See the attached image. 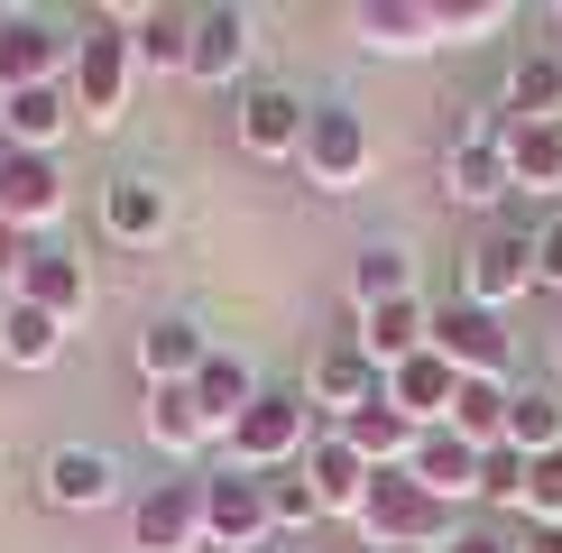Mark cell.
I'll return each instance as SVG.
<instances>
[{
	"mask_svg": "<svg viewBox=\"0 0 562 553\" xmlns=\"http://www.w3.org/2000/svg\"><path fill=\"white\" fill-rule=\"evenodd\" d=\"M130 83H138L130 10H92V19H75V75H65V92H75V121H83V129H121Z\"/></svg>",
	"mask_w": 562,
	"mask_h": 553,
	"instance_id": "cell-1",
	"label": "cell"
},
{
	"mask_svg": "<svg viewBox=\"0 0 562 553\" xmlns=\"http://www.w3.org/2000/svg\"><path fill=\"white\" fill-rule=\"evenodd\" d=\"M350 526H360V544H369V553H442V544L461 535V526H452V507H442L415 471H379Z\"/></svg>",
	"mask_w": 562,
	"mask_h": 553,
	"instance_id": "cell-2",
	"label": "cell"
},
{
	"mask_svg": "<svg viewBox=\"0 0 562 553\" xmlns=\"http://www.w3.org/2000/svg\"><path fill=\"white\" fill-rule=\"evenodd\" d=\"M442 194H452L461 213H498V203L517 194V167H507V102L471 111V129L442 148Z\"/></svg>",
	"mask_w": 562,
	"mask_h": 553,
	"instance_id": "cell-3",
	"label": "cell"
},
{
	"mask_svg": "<svg viewBox=\"0 0 562 553\" xmlns=\"http://www.w3.org/2000/svg\"><path fill=\"white\" fill-rule=\"evenodd\" d=\"M222 443H231V471H259V479L295 471V461L314 452V406H304V387H259V406H249Z\"/></svg>",
	"mask_w": 562,
	"mask_h": 553,
	"instance_id": "cell-4",
	"label": "cell"
},
{
	"mask_svg": "<svg viewBox=\"0 0 562 553\" xmlns=\"http://www.w3.org/2000/svg\"><path fill=\"white\" fill-rule=\"evenodd\" d=\"M295 167H304V184H314V194H360L369 167H379V138H369V121H360L350 102H314Z\"/></svg>",
	"mask_w": 562,
	"mask_h": 553,
	"instance_id": "cell-5",
	"label": "cell"
},
{
	"mask_svg": "<svg viewBox=\"0 0 562 553\" xmlns=\"http://www.w3.org/2000/svg\"><path fill=\"white\" fill-rule=\"evenodd\" d=\"M75 75V29L46 10H0V102Z\"/></svg>",
	"mask_w": 562,
	"mask_h": 553,
	"instance_id": "cell-6",
	"label": "cell"
},
{
	"mask_svg": "<svg viewBox=\"0 0 562 553\" xmlns=\"http://www.w3.org/2000/svg\"><path fill=\"white\" fill-rule=\"evenodd\" d=\"M203 544L213 553H268L277 544V517H268V479L259 471H222L203 479Z\"/></svg>",
	"mask_w": 562,
	"mask_h": 553,
	"instance_id": "cell-7",
	"label": "cell"
},
{
	"mask_svg": "<svg viewBox=\"0 0 562 553\" xmlns=\"http://www.w3.org/2000/svg\"><path fill=\"white\" fill-rule=\"evenodd\" d=\"M526 286H535V230H526V222L480 230V249L461 259V295H471V305H488V314H507Z\"/></svg>",
	"mask_w": 562,
	"mask_h": 553,
	"instance_id": "cell-8",
	"label": "cell"
},
{
	"mask_svg": "<svg viewBox=\"0 0 562 553\" xmlns=\"http://www.w3.org/2000/svg\"><path fill=\"white\" fill-rule=\"evenodd\" d=\"M37 498L56 517H92V507H121V461L102 443H56L37 461Z\"/></svg>",
	"mask_w": 562,
	"mask_h": 553,
	"instance_id": "cell-9",
	"label": "cell"
},
{
	"mask_svg": "<svg viewBox=\"0 0 562 553\" xmlns=\"http://www.w3.org/2000/svg\"><path fill=\"white\" fill-rule=\"evenodd\" d=\"M434 351L461 369V379H507V360H517V341H507V323L471 305V295H452V305H434Z\"/></svg>",
	"mask_w": 562,
	"mask_h": 553,
	"instance_id": "cell-10",
	"label": "cell"
},
{
	"mask_svg": "<svg viewBox=\"0 0 562 553\" xmlns=\"http://www.w3.org/2000/svg\"><path fill=\"white\" fill-rule=\"evenodd\" d=\"M130 544L138 553H203V479H157L130 498Z\"/></svg>",
	"mask_w": 562,
	"mask_h": 553,
	"instance_id": "cell-11",
	"label": "cell"
},
{
	"mask_svg": "<svg viewBox=\"0 0 562 553\" xmlns=\"http://www.w3.org/2000/svg\"><path fill=\"white\" fill-rule=\"evenodd\" d=\"M0 222L29 230V240H56V222H65V167L56 157L0 148Z\"/></svg>",
	"mask_w": 562,
	"mask_h": 553,
	"instance_id": "cell-12",
	"label": "cell"
},
{
	"mask_svg": "<svg viewBox=\"0 0 562 553\" xmlns=\"http://www.w3.org/2000/svg\"><path fill=\"white\" fill-rule=\"evenodd\" d=\"M387 397V369L360 351V341H333V351H314V379H304V406L333 415V425H350L360 406Z\"/></svg>",
	"mask_w": 562,
	"mask_h": 553,
	"instance_id": "cell-13",
	"label": "cell"
},
{
	"mask_svg": "<svg viewBox=\"0 0 562 553\" xmlns=\"http://www.w3.org/2000/svg\"><path fill=\"white\" fill-rule=\"evenodd\" d=\"M19 295L75 332V323L92 314V268H83V249H75V240H37V249H29V276H19Z\"/></svg>",
	"mask_w": 562,
	"mask_h": 553,
	"instance_id": "cell-14",
	"label": "cell"
},
{
	"mask_svg": "<svg viewBox=\"0 0 562 553\" xmlns=\"http://www.w3.org/2000/svg\"><path fill=\"white\" fill-rule=\"evenodd\" d=\"M249 46H259V19H249L240 0L194 10V65H184V83H240L249 75Z\"/></svg>",
	"mask_w": 562,
	"mask_h": 553,
	"instance_id": "cell-15",
	"label": "cell"
},
{
	"mask_svg": "<svg viewBox=\"0 0 562 553\" xmlns=\"http://www.w3.org/2000/svg\"><path fill=\"white\" fill-rule=\"evenodd\" d=\"M102 230H111L121 249H157V240L176 230V194H167L157 176H111V184H102Z\"/></svg>",
	"mask_w": 562,
	"mask_h": 553,
	"instance_id": "cell-16",
	"label": "cell"
},
{
	"mask_svg": "<svg viewBox=\"0 0 562 553\" xmlns=\"http://www.w3.org/2000/svg\"><path fill=\"white\" fill-rule=\"evenodd\" d=\"M304 121H314V102L286 83H249L240 92V148L249 157H295L304 148Z\"/></svg>",
	"mask_w": 562,
	"mask_h": 553,
	"instance_id": "cell-17",
	"label": "cell"
},
{
	"mask_svg": "<svg viewBox=\"0 0 562 553\" xmlns=\"http://www.w3.org/2000/svg\"><path fill=\"white\" fill-rule=\"evenodd\" d=\"M65 129H75V92L65 83H37V92L0 102V148H19V157H56Z\"/></svg>",
	"mask_w": 562,
	"mask_h": 553,
	"instance_id": "cell-18",
	"label": "cell"
},
{
	"mask_svg": "<svg viewBox=\"0 0 562 553\" xmlns=\"http://www.w3.org/2000/svg\"><path fill=\"white\" fill-rule=\"evenodd\" d=\"M350 37L369 56H425V46H442V19H434V0H360Z\"/></svg>",
	"mask_w": 562,
	"mask_h": 553,
	"instance_id": "cell-19",
	"label": "cell"
},
{
	"mask_svg": "<svg viewBox=\"0 0 562 553\" xmlns=\"http://www.w3.org/2000/svg\"><path fill=\"white\" fill-rule=\"evenodd\" d=\"M452 397H461V369L442 360V351H415L406 369H387V406L406 415V425H452Z\"/></svg>",
	"mask_w": 562,
	"mask_h": 553,
	"instance_id": "cell-20",
	"label": "cell"
},
{
	"mask_svg": "<svg viewBox=\"0 0 562 553\" xmlns=\"http://www.w3.org/2000/svg\"><path fill=\"white\" fill-rule=\"evenodd\" d=\"M350 341H360V351L379 360V369H406L415 351H434V305H425V295H396V305H369Z\"/></svg>",
	"mask_w": 562,
	"mask_h": 553,
	"instance_id": "cell-21",
	"label": "cell"
},
{
	"mask_svg": "<svg viewBox=\"0 0 562 553\" xmlns=\"http://www.w3.org/2000/svg\"><path fill=\"white\" fill-rule=\"evenodd\" d=\"M203 360H213V341H203L184 314H157L148 332H138V379H148V387H194Z\"/></svg>",
	"mask_w": 562,
	"mask_h": 553,
	"instance_id": "cell-22",
	"label": "cell"
},
{
	"mask_svg": "<svg viewBox=\"0 0 562 553\" xmlns=\"http://www.w3.org/2000/svg\"><path fill=\"white\" fill-rule=\"evenodd\" d=\"M295 471L314 479V498H323V517H360V498H369V479H379V471H369L360 452L341 443V433H314V452H304Z\"/></svg>",
	"mask_w": 562,
	"mask_h": 553,
	"instance_id": "cell-23",
	"label": "cell"
},
{
	"mask_svg": "<svg viewBox=\"0 0 562 553\" xmlns=\"http://www.w3.org/2000/svg\"><path fill=\"white\" fill-rule=\"evenodd\" d=\"M415 479L442 498V507H461V498H480V443H461L452 425H434V433H415V461H406Z\"/></svg>",
	"mask_w": 562,
	"mask_h": 553,
	"instance_id": "cell-24",
	"label": "cell"
},
{
	"mask_svg": "<svg viewBox=\"0 0 562 553\" xmlns=\"http://www.w3.org/2000/svg\"><path fill=\"white\" fill-rule=\"evenodd\" d=\"M130 46H138V75H184L194 65V10H176V0L130 10Z\"/></svg>",
	"mask_w": 562,
	"mask_h": 553,
	"instance_id": "cell-25",
	"label": "cell"
},
{
	"mask_svg": "<svg viewBox=\"0 0 562 553\" xmlns=\"http://www.w3.org/2000/svg\"><path fill=\"white\" fill-rule=\"evenodd\" d=\"M194 406H203V425H213V433H231L249 406H259V369H249L240 351H213V360L194 369Z\"/></svg>",
	"mask_w": 562,
	"mask_h": 553,
	"instance_id": "cell-26",
	"label": "cell"
},
{
	"mask_svg": "<svg viewBox=\"0 0 562 553\" xmlns=\"http://www.w3.org/2000/svg\"><path fill=\"white\" fill-rule=\"evenodd\" d=\"M138 425H148V443L167 461H194L203 443H213V425H203L194 387H148V406H138Z\"/></svg>",
	"mask_w": 562,
	"mask_h": 553,
	"instance_id": "cell-27",
	"label": "cell"
},
{
	"mask_svg": "<svg viewBox=\"0 0 562 553\" xmlns=\"http://www.w3.org/2000/svg\"><path fill=\"white\" fill-rule=\"evenodd\" d=\"M333 433L369 461V471H406V461H415V433H425V425H406V415L379 397V406H360V415H350V425H333Z\"/></svg>",
	"mask_w": 562,
	"mask_h": 553,
	"instance_id": "cell-28",
	"label": "cell"
},
{
	"mask_svg": "<svg viewBox=\"0 0 562 553\" xmlns=\"http://www.w3.org/2000/svg\"><path fill=\"white\" fill-rule=\"evenodd\" d=\"M507 121H562V46H526L507 65Z\"/></svg>",
	"mask_w": 562,
	"mask_h": 553,
	"instance_id": "cell-29",
	"label": "cell"
},
{
	"mask_svg": "<svg viewBox=\"0 0 562 553\" xmlns=\"http://www.w3.org/2000/svg\"><path fill=\"white\" fill-rule=\"evenodd\" d=\"M517 194H562V121H507Z\"/></svg>",
	"mask_w": 562,
	"mask_h": 553,
	"instance_id": "cell-30",
	"label": "cell"
},
{
	"mask_svg": "<svg viewBox=\"0 0 562 553\" xmlns=\"http://www.w3.org/2000/svg\"><path fill=\"white\" fill-rule=\"evenodd\" d=\"M56 351H65V323L37 314L29 295H10V305H0V360L10 369H56Z\"/></svg>",
	"mask_w": 562,
	"mask_h": 553,
	"instance_id": "cell-31",
	"label": "cell"
},
{
	"mask_svg": "<svg viewBox=\"0 0 562 553\" xmlns=\"http://www.w3.org/2000/svg\"><path fill=\"white\" fill-rule=\"evenodd\" d=\"M507 406H517V379H461V397H452V433L461 443H507Z\"/></svg>",
	"mask_w": 562,
	"mask_h": 553,
	"instance_id": "cell-32",
	"label": "cell"
},
{
	"mask_svg": "<svg viewBox=\"0 0 562 553\" xmlns=\"http://www.w3.org/2000/svg\"><path fill=\"white\" fill-rule=\"evenodd\" d=\"M507 443H517L526 461L562 452V397H553V387H517V406H507Z\"/></svg>",
	"mask_w": 562,
	"mask_h": 553,
	"instance_id": "cell-33",
	"label": "cell"
},
{
	"mask_svg": "<svg viewBox=\"0 0 562 553\" xmlns=\"http://www.w3.org/2000/svg\"><path fill=\"white\" fill-rule=\"evenodd\" d=\"M396 295H415V259L406 249H360V268H350V305H396Z\"/></svg>",
	"mask_w": 562,
	"mask_h": 553,
	"instance_id": "cell-34",
	"label": "cell"
},
{
	"mask_svg": "<svg viewBox=\"0 0 562 553\" xmlns=\"http://www.w3.org/2000/svg\"><path fill=\"white\" fill-rule=\"evenodd\" d=\"M434 19H442V46H480V37H498L507 19V0H434Z\"/></svg>",
	"mask_w": 562,
	"mask_h": 553,
	"instance_id": "cell-35",
	"label": "cell"
},
{
	"mask_svg": "<svg viewBox=\"0 0 562 553\" xmlns=\"http://www.w3.org/2000/svg\"><path fill=\"white\" fill-rule=\"evenodd\" d=\"M268 517H277V535H304V526H314L323 517V498H314V479H304V471H268Z\"/></svg>",
	"mask_w": 562,
	"mask_h": 553,
	"instance_id": "cell-36",
	"label": "cell"
},
{
	"mask_svg": "<svg viewBox=\"0 0 562 553\" xmlns=\"http://www.w3.org/2000/svg\"><path fill=\"white\" fill-rule=\"evenodd\" d=\"M480 498L526 517V452H517V443H488V452H480Z\"/></svg>",
	"mask_w": 562,
	"mask_h": 553,
	"instance_id": "cell-37",
	"label": "cell"
},
{
	"mask_svg": "<svg viewBox=\"0 0 562 553\" xmlns=\"http://www.w3.org/2000/svg\"><path fill=\"white\" fill-rule=\"evenodd\" d=\"M526 517H544V526H562V452H544V461H526Z\"/></svg>",
	"mask_w": 562,
	"mask_h": 553,
	"instance_id": "cell-38",
	"label": "cell"
},
{
	"mask_svg": "<svg viewBox=\"0 0 562 553\" xmlns=\"http://www.w3.org/2000/svg\"><path fill=\"white\" fill-rule=\"evenodd\" d=\"M29 230H10V222H0V305H10V295H19V276H29Z\"/></svg>",
	"mask_w": 562,
	"mask_h": 553,
	"instance_id": "cell-39",
	"label": "cell"
},
{
	"mask_svg": "<svg viewBox=\"0 0 562 553\" xmlns=\"http://www.w3.org/2000/svg\"><path fill=\"white\" fill-rule=\"evenodd\" d=\"M535 286H553V295H562V213L535 230Z\"/></svg>",
	"mask_w": 562,
	"mask_h": 553,
	"instance_id": "cell-40",
	"label": "cell"
},
{
	"mask_svg": "<svg viewBox=\"0 0 562 553\" xmlns=\"http://www.w3.org/2000/svg\"><path fill=\"white\" fill-rule=\"evenodd\" d=\"M442 553H517V535H498V526H461Z\"/></svg>",
	"mask_w": 562,
	"mask_h": 553,
	"instance_id": "cell-41",
	"label": "cell"
},
{
	"mask_svg": "<svg viewBox=\"0 0 562 553\" xmlns=\"http://www.w3.org/2000/svg\"><path fill=\"white\" fill-rule=\"evenodd\" d=\"M517 553H562V526H544V517H526V526H517Z\"/></svg>",
	"mask_w": 562,
	"mask_h": 553,
	"instance_id": "cell-42",
	"label": "cell"
},
{
	"mask_svg": "<svg viewBox=\"0 0 562 553\" xmlns=\"http://www.w3.org/2000/svg\"><path fill=\"white\" fill-rule=\"evenodd\" d=\"M268 553H304V544H286V535H277V544H268Z\"/></svg>",
	"mask_w": 562,
	"mask_h": 553,
	"instance_id": "cell-43",
	"label": "cell"
},
{
	"mask_svg": "<svg viewBox=\"0 0 562 553\" xmlns=\"http://www.w3.org/2000/svg\"><path fill=\"white\" fill-rule=\"evenodd\" d=\"M553 369H562V332H553Z\"/></svg>",
	"mask_w": 562,
	"mask_h": 553,
	"instance_id": "cell-44",
	"label": "cell"
},
{
	"mask_svg": "<svg viewBox=\"0 0 562 553\" xmlns=\"http://www.w3.org/2000/svg\"><path fill=\"white\" fill-rule=\"evenodd\" d=\"M553 29H562V10H553Z\"/></svg>",
	"mask_w": 562,
	"mask_h": 553,
	"instance_id": "cell-45",
	"label": "cell"
}]
</instances>
